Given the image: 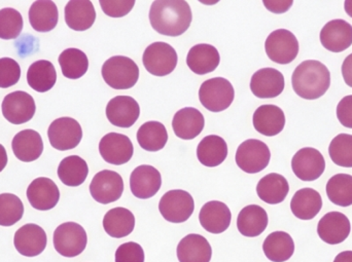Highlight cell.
<instances>
[{
	"label": "cell",
	"instance_id": "6da1fadb",
	"mask_svg": "<svg viewBox=\"0 0 352 262\" xmlns=\"http://www.w3.org/2000/svg\"><path fill=\"white\" fill-rule=\"evenodd\" d=\"M192 19L190 5L184 0H158L151 6V25L155 31L166 36L184 34L190 28Z\"/></svg>",
	"mask_w": 352,
	"mask_h": 262
},
{
	"label": "cell",
	"instance_id": "7a4b0ae2",
	"mask_svg": "<svg viewBox=\"0 0 352 262\" xmlns=\"http://www.w3.org/2000/svg\"><path fill=\"white\" fill-rule=\"evenodd\" d=\"M292 84L298 96L306 100H316L330 88L331 73L322 62L307 60L296 68Z\"/></svg>",
	"mask_w": 352,
	"mask_h": 262
},
{
	"label": "cell",
	"instance_id": "3957f363",
	"mask_svg": "<svg viewBox=\"0 0 352 262\" xmlns=\"http://www.w3.org/2000/svg\"><path fill=\"white\" fill-rule=\"evenodd\" d=\"M103 80L115 90H129L135 86L140 78L138 64L125 56H113L102 66Z\"/></svg>",
	"mask_w": 352,
	"mask_h": 262
},
{
	"label": "cell",
	"instance_id": "277c9868",
	"mask_svg": "<svg viewBox=\"0 0 352 262\" xmlns=\"http://www.w3.org/2000/svg\"><path fill=\"white\" fill-rule=\"evenodd\" d=\"M235 92L229 80L214 78L205 80L199 88L201 104L211 112H221L233 103Z\"/></svg>",
	"mask_w": 352,
	"mask_h": 262
},
{
	"label": "cell",
	"instance_id": "5b68a950",
	"mask_svg": "<svg viewBox=\"0 0 352 262\" xmlns=\"http://www.w3.org/2000/svg\"><path fill=\"white\" fill-rule=\"evenodd\" d=\"M54 247L60 255L68 259L84 252L88 243L86 230L76 222H65L54 233Z\"/></svg>",
	"mask_w": 352,
	"mask_h": 262
},
{
	"label": "cell",
	"instance_id": "8992f818",
	"mask_svg": "<svg viewBox=\"0 0 352 262\" xmlns=\"http://www.w3.org/2000/svg\"><path fill=\"white\" fill-rule=\"evenodd\" d=\"M270 158V150L261 140H246L240 144L236 152V164L248 174L262 172L268 167Z\"/></svg>",
	"mask_w": 352,
	"mask_h": 262
},
{
	"label": "cell",
	"instance_id": "52a82bcc",
	"mask_svg": "<svg viewBox=\"0 0 352 262\" xmlns=\"http://www.w3.org/2000/svg\"><path fill=\"white\" fill-rule=\"evenodd\" d=\"M265 49L271 61L280 65H287L297 58L299 41L291 31L278 29L267 37Z\"/></svg>",
	"mask_w": 352,
	"mask_h": 262
},
{
	"label": "cell",
	"instance_id": "ba28073f",
	"mask_svg": "<svg viewBox=\"0 0 352 262\" xmlns=\"http://www.w3.org/2000/svg\"><path fill=\"white\" fill-rule=\"evenodd\" d=\"M144 66L155 76H166L175 71L177 53L168 43L158 41L146 47L142 56Z\"/></svg>",
	"mask_w": 352,
	"mask_h": 262
},
{
	"label": "cell",
	"instance_id": "9c48e42d",
	"mask_svg": "<svg viewBox=\"0 0 352 262\" xmlns=\"http://www.w3.org/2000/svg\"><path fill=\"white\" fill-rule=\"evenodd\" d=\"M159 210L167 222L182 224L194 213V199L188 191L175 189L163 195L159 203Z\"/></svg>",
	"mask_w": 352,
	"mask_h": 262
},
{
	"label": "cell",
	"instance_id": "30bf717a",
	"mask_svg": "<svg viewBox=\"0 0 352 262\" xmlns=\"http://www.w3.org/2000/svg\"><path fill=\"white\" fill-rule=\"evenodd\" d=\"M47 137L55 150L60 152L74 150L82 141V127L72 117H60L50 125Z\"/></svg>",
	"mask_w": 352,
	"mask_h": 262
},
{
	"label": "cell",
	"instance_id": "8fae6325",
	"mask_svg": "<svg viewBox=\"0 0 352 262\" xmlns=\"http://www.w3.org/2000/svg\"><path fill=\"white\" fill-rule=\"evenodd\" d=\"M1 110L6 121L14 125H22L34 117L36 105L28 93L16 91L4 97Z\"/></svg>",
	"mask_w": 352,
	"mask_h": 262
},
{
	"label": "cell",
	"instance_id": "7c38bea8",
	"mask_svg": "<svg viewBox=\"0 0 352 262\" xmlns=\"http://www.w3.org/2000/svg\"><path fill=\"white\" fill-rule=\"evenodd\" d=\"M124 181L119 173L103 170L97 173L90 184V193L99 204L117 202L123 195Z\"/></svg>",
	"mask_w": 352,
	"mask_h": 262
},
{
	"label": "cell",
	"instance_id": "4fadbf2b",
	"mask_svg": "<svg viewBox=\"0 0 352 262\" xmlns=\"http://www.w3.org/2000/svg\"><path fill=\"white\" fill-rule=\"evenodd\" d=\"M292 169L298 178L306 182H311L324 174L326 160L316 148H302L294 156Z\"/></svg>",
	"mask_w": 352,
	"mask_h": 262
},
{
	"label": "cell",
	"instance_id": "5bb4252c",
	"mask_svg": "<svg viewBox=\"0 0 352 262\" xmlns=\"http://www.w3.org/2000/svg\"><path fill=\"white\" fill-rule=\"evenodd\" d=\"M99 152L105 162L121 166L127 164L133 156V144L123 134L109 133L100 140Z\"/></svg>",
	"mask_w": 352,
	"mask_h": 262
},
{
	"label": "cell",
	"instance_id": "9a60e30c",
	"mask_svg": "<svg viewBox=\"0 0 352 262\" xmlns=\"http://www.w3.org/2000/svg\"><path fill=\"white\" fill-rule=\"evenodd\" d=\"M47 243L45 230L34 224H25L16 230L14 237L16 251L26 257H38L45 251Z\"/></svg>",
	"mask_w": 352,
	"mask_h": 262
},
{
	"label": "cell",
	"instance_id": "2e32d148",
	"mask_svg": "<svg viewBox=\"0 0 352 262\" xmlns=\"http://www.w3.org/2000/svg\"><path fill=\"white\" fill-rule=\"evenodd\" d=\"M105 112L111 125L127 129L140 119V107L132 97L117 96L109 101Z\"/></svg>",
	"mask_w": 352,
	"mask_h": 262
},
{
	"label": "cell",
	"instance_id": "e0dca14e",
	"mask_svg": "<svg viewBox=\"0 0 352 262\" xmlns=\"http://www.w3.org/2000/svg\"><path fill=\"white\" fill-rule=\"evenodd\" d=\"M27 199L34 209L49 211L59 202V189L52 179L39 177L34 179L27 189Z\"/></svg>",
	"mask_w": 352,
	"mask_h": 262
},
{
	"label": "cell",
	"instance_id": "ac0fdd59",
	"mask_svg": "<svg viewBox=\"0 0 352 262\" xmlns=\"http://www.w3.org/2000/svg\"><path fill=\"white\" fill-rule=\"evenodd\" d=\"M162 185L160 172L150 165L138 167L130 176V189L138 199L148 200L156 195Z\"/></svg>",
	"mask_w": 352,
	"mask_h": 262
},
{
	"label": "cell",
	"instance_id": "d6986e66",
	"mask_svg": "<svg viewBox=\"0 0 352 262\" xmlns=\"http://www.w3.org/2000/svg\"><path fill=\"white\" fill-rule=\"evenodd\" d=\"M351 230V222L340 212H329L318 222V236L329 245H338L344 242L349 238Z\"/></svg>",
	"mask_w": 352,
	"mask_h": 262
},
{
	"label": "cell",
	"instance_id": "ffe728a7",
	"mask_svg": "<svg viewBox=\"0 0 352 262\" xmlns=\"http://www.w3.org/2000/svg\"><path fill=\"white\" fill-rule=\"evenodd\" d=\"M320 38L324 49L341 53L352 45V26L341 19L330 21L320 31Z\"/></svg>",
	"mask_w": 352,
	"mask_h": 262
},
{
	"label": "cell",
	"instance_id": "44dd1931",
	"mask_svg": "<svg viewBox=\"0 0 352 262\" xmlns=\"http://www.w3.org/2000/svg\"><path fill=\"white\" fill-rule=\"evenodd\" d=\"M283 74L275 68H263L252 75L250 90L261 99L275 98L285 90Z\"/></svg>",
	"mask_w": 352,
	"mask_h": 262
},
{
	"label": "cell",
	"instance_id": "7402d4cb",
	"mask_svg": "<svg viewBox=\"0 0 352 262\" xmlns=\"http://www.w3.org/2000/svg\"><path fill=\"white\" fill-rule=\"evenodd\" d=\"M232 214L226 204L219 201H211L201 208L199 222L206 232L219 235L229 228Z\"/></svg>",
	"mask_w": 352,
	"mask_h": 262
},
{
	"label": "cell",
	"instance_id": "603a6c76",
	"mask_svg": "<svg viewBox=\"0 0 352 262\" xmlns=\"http://www.w3.org/2000/svg\"><path fill=\"white\" fill-rule=\"evenodd\" d=\"M252 123L258 133L273 137L281 133L285 128V112L276 105H262L254 111Z\"/></svg>",
	"mask_w": 352,
	"mask_h": 262
},
{
	"label": "cell",
	"instance_id": "cb8c5ba5",
	"mask_svg": "<svg viewBox=\"0 0 352 262\" xmlns=\"http://www.w3.org/2000/svg\"><path fill=\"white\" fill-rule=\"evenodd\" d=\"M12 148L14 156L21 162H34L43 154V138L34 130H23L12 139Z\"/></svg>",
	"mask_w": 352,
	"mask_h": 262
},
{
	"label": "cell",
	"instance_id": "d4e9b609",
	"mask_svg": "<svg viewBox=\"0 0 352 262\" xmlns=\"http://www.w3.org/2000/svg\"><path fill=\"white\" fill-rule=\"evenodd\" d=\"M221 56L217 47L207 43L194 45L186 56V64L194 73L205 75L217 69Z\"/></svg>",
	"mask_w": 352,
	"mask_h": 262
},
{
	"label": "cell",
	"instance_id": "484cf974",
	"mask_svg": "<svg viewBox=\"0 0 352 262\" xmlns=\"http://www.w3.org/2000/svg\"><path fill=\"white\" fill-rule=\"evenodd\" d=\"M204 126L205 119L202 113L192 107L180 109L173 117V131L182 140L195 139L202 133Z\"/></svg>",
	"mask_w": 352,
	"mask_h": 262
},
{
	"label": "cell",
	"instance_id": "4316f807",
	"mask_svg": "<svg viewBox=\"0 0 352 262\" xmlns=\"http://www.w3.org/2000/svg\"><path fill=\"white\" fill-rule=\"evenodd\" d=\"M65 22L74 31H86L93 26L96 20L94 5L89 0H72L64 10Z\"/></svg>",
	"mask_w": 352,
	"mask_h": 262
},
{
	"label": "cell",
	"instance_id": "83f0119b",
	"mask_svg": "<svg viewBox=\"0 0 352 262\" xmlns=\"http://www.w3.org/2000/svg\"><path fill=\"white\" fill-rule=\"evenodd\" d=\"M211 257L212 249L210 244L200 235H188L178 244L177 259L179 262H209Z\"/></svg>",
	"mask_w": 352,
	"mask_h": 262
},
{
	"label": "cell",
	"instance_id": "f1b7e54d",
	"mask_svg": "<svg viewBox=\"0 0 352 262\" xmlns=\"http://www.w3.org/2000/svg\"><path fill=\"white\" fill-rule=\"evenodd\" d=\"M268 226V215L264 208L250 205L240 211L237 218V228L240 234L248 238L258 237Z\"/></svg>",
	"mask_w": 352,
	"mask_h": 262
},
{
	"label": "cell",
	"instance_id": "f546056e",
	"mask_svg": "<svg viewBox=\"0 0 352 262\" xmlns=\"http://www.w3.org/2000/svg\"><path fill=\"white\" fill-rule=\"evenodd\" d=\"M322 208L320 193L314 189H302L294 195L291 210L301 220H311L318 216Z\"/></svg>",
	"mask_w": 352,
	"mask_h": 262
},
{
	"label": "cell",
	"instance_id": "4dcf8cb0",
	"mask_svg": "<svg viewBox=\"0 0 352 262\" xmlns=\"http://www.w3.org/2000/svg\"><path fill=\"white\" fill-rule=\"evenodd\" d=\"M103 228L111 238L122 239L129 236L135 228V217L129 210L123 207L113 208L105 214Z\"/></svg>",
	"mask_w": 352,
	"mask_h": 262
},
{
	"label": "cell",
	"instance_id": "1f68e13d",
	"mask_svg": "<svg viewBox=\"0 0 352 262\" xmlns=\"http://www.w3.org/2000/svg\"><path fill=\"white\" fill-rule=\"evenodd\" d=\"M289 185L283 175L271 173L258 181L256 193L265 203L270 205L283 203L289 195Z\"/></svg>",
	"mask_w": 352,
	"mask_h": 262
},
{
	"label": "cell",
	"instance_id": "d6a6232c",
	"mask_svg": "<svg viewBox=\"0 0 352 262\" xmlns=\"http://www.w3.org/2000/svg\"><path fill=\"white\" fill-rule=\"evenodd\" d=\"M59 12L55 2L51 0L35 1L29 10V22L37 32H49L58 24Z\"/></svg>",
	"mask_w": 352,
	"mask_h": 262
},
{
	"label": "cell",
	"instance_id": "836d02e7",
	"mask_svg": "<svg viewBox=\"0 0 352 262\" xmlns=\"http://www.w3.org/2000/svg\"><path fill=\"white\" fill-rule=\"evenodd\" d=\"M228 156V145L223 138L209 135L203 138L197 147V158L203 166L214 168L225 162Z\"/></svg>",
	"mask_w": 352,
	"mask_h": 262
},
{
	"label": "cell",
	"instance_id": "e575fe53",
	"mask_svg": "<svg viewBox=\"0 0 352 262\" xmlns=\"http://www.w3.org/2000/svg\"><path fill=\"white\" fill-rule=\"evenodd\" d=\"M263 251L269 261H287L295 252V243L287 233L274 232L269 235L264 241Z\"/></svg>",
	"mask_w": 352,
	"mask_h": 262
},
{
	"label": "cell",
	"instance_id": "d590c367",
	"mask_svg": "<svg viewBox=\"0 0 352 262\" xmlns=\"http://www.w3.org/2000/svg\"><path fill=\"white\" fill-rule=\"evenodd\" d=\"M27 82L29 86L36 92H49L57 82V72L51 62L39 60L29 67Z\"/></svg>",
	"mask_w": 352,
	"mask_h": 262
},
{
	"label": "cell",
	"instance_id": "8d00e7d4",
	"mask_svg": "<svg viewBox=\"0 0 352 262\" xmlns=\"http://www.w3.org/2000/svg\"><path fill=\"white\" fill-rule=\"evenodd\" d=\"M88 174V164L78 156L63 158L58 167V176L61 182L67 187H80L86 181Z\"/></svg>",
	"mask_w": 352,
	"mask_h": 262
},
{
	"label": "cell",
	"instance_id": "74e56055",
	"mask_svg": "<svg viewBox=\"0 0 352 262\" xmlns=\"http://www.w3.org/2000/svg\"><path fill=\"white\" fill-rule=\"evenodd\" d=\"M138 141L146 152H159L166 145L168 133L160 121H146L138 130Z\"/></svg>",
	"mask_w": 352,
	"mask_h": 262
},
{
	"label": "cell",
	"instance_id": "f35d334b",
	"mask_svg": "<svg viewBox=\"0 0 352 262\" xmlns=\"http://www.w3.org/2000/svg\"><path fill=\"white\" fill-rule=\"evenodd\" d=\"M62 74L69 80H78L89 69V60L86 53L78 49H67L59 56Z\"/></svg>",
	"mask_w": 352,
	"mask_h": 262
},
{
	"label": "cell",
	"instance_id": "ab89813d",
	"mask_svg": "<svg viewBox=\"0 0 352 262\" xmlns=\"http://www.w3.org/2000/svg\"><path fill=\"white\" fill-rule=\"evenodd\" d=\"M327 195L334 205L349 207L352 205V176L337 174L327 183Z\"/></svg>",
	"mask_w": 352,
	"mask_h": 262
},
{
	"label": "cell",
	"instance_id": "60d3db41",
	"mask_svg": "<svg viewBox=\"0 0 352 262\" xmlns=\"http://www.w3.org/2000/svg\"><path fill=\"white\" fill-rule=\"evenodd\" d=\"M24 205L20 198L12 193L0 195V226H12L22 219Z\"/></svg>",
	"mask_w": 352,
	"mask_h": 262
},
{
	"label": "cell",
	"instance_id": "b9f144b4",
	"mask_svg": "<svg viewBox=\"0 0 352 262\" xmlns=\"http://www.w3.org/2000/svg\"><path fill=\"white\" fill-rule=\"evenodd\" d=\"M331 160L337 166L352 168V135L339 134L329 146Z\"/></svg>",
	"mask_w": 352,
	"mask_h": 262
},
{
	"label": "cell",
	"instance_id": "7bdbcfd3",
	"mask_svg": "<svg viewBox=\"0 0 352 262\" xmlns=\"http://www.w3.org/2000/svg\"><path fill=\"white\" fill-rule=\"evenodd\" d=\"M22 14L14 8L0 10V39H16L23 30Z\"/></svg>",
	"mask_w": 352,
	"mask_h": 262
},
{
	"label": "cell",
	"instance_id": "ee69618b",
	"mask_svg": "<svg viewBox=\"0 0 352 262\" xmlns=\"http://www.w3.org/2000/svg\"><path fill=\"white\" fill-rule=\"evenodd\" d=\"M21 78V67L12 58L0 59V88H8L18 84Z\"/></svg>",
	"mask_w": 352,
	"mask_h": 262
},
{
	"label": "cell",
	"instance_id": "f6af8a7d",
	"mask_svg": "<svg viewBox=\"0 0 352 262\" xmlns=\"http://www.w3.org/2000/svg\"><path fill=\"white\" fill-rule=\"evenodd\" d=\"M116 262H144V251L138 243L122 244L116 251Z\"/></svg>",
	"mask_w": 352,
	"mask_h": 262
},
{
	"label": "cell",
	"instance_id": "bcb514c9",
	"mask_svg": "<svg viewBox=\"0 0 352 262\" xmlns=\"http://www.w3.org/2000/svg\"><path fill=\"white\" fill-rule=\"evenodd\" d=\"M99 3L107 16H111V18H122L131 12L135 1L133 0L131 1H104V0H101Z\"/></svg>",
	"mask_w": 352,
	"mask_h": 262
},
{
	"label": "cell",
	"instance_id": "7dc6e473",
	"mask_svg": "<svg viewBox=\"0 0 352 262\" xmlns=\"http://www.w3.org/2000/svg\"><path fill=\"white\" fill-rule=\"evenodd\" d=\"M337 117L341 125L352 129V95L344 97L337 106Z\"/></svg>",
	"mask_w": 352,
	"mask_h": 262
},
{
	"label": "cell",
	"instance_id": "c3c4849f",
	"mask_svg": "<svg viewBox=\"0 0 352 262\" xmlns=\"http://www.w3.org/2000/svg\"><path fill=\"white\" fill-rule=\"evenodd\" d=\"M342 75L344 78L345 84L352 88V53L347 56L342 64Z\"/></svg>",
	"mask_w": 352,
	"mask_h": 262
},
{
	"label": "cell",
	"instance_id": "681fc988",
	"mask_svg": "<svg viewBox=\"0 0 352 262\" xmlns=\"http://www.w3.org/2000/svg\"><path fill=\"white\" fill-rule=\"evenodd\" d=\"M6 165H8V154L6 148L0 144V172L4 170Z\"/></svg>",
	"mask_w": 352,
	"mask_h": 262
},
{
	"label": "cell",
	"instance_id": "f907efd6",
	"mask_svg": "<svg viewBox=\"0 0 352 262\" xmlns=\"http://www.w3.org/2000/svg\"><path fill=\"white\" fill-rule=\"evenodd\" d=\"M334 262H352V251L339 253Z\"/></svg>",
	"mask_w": 352,
	"mask_h": 262
},
{
	"label": "cell",
	"instance_id": "816d5d0a",
	"mask_svg": "<svg viewBox=\"0 0 352 262\" xmlns=\"http://www.w3.org/2000/svg\"><path fill=\"white\" fill-rule=\"evenodd\" d=\"M344 8L346 14L352 18V1L351 0H347L344 2Z\"/></svg>",
	"mask_w": 352,
	"mask_h": 262
}]
</instances>
